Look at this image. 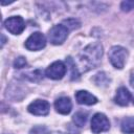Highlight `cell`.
I'll list each match as a JSON object with an SVG mask.
<instances>
[{
	"label": "cell",
	"mask_w": 134,
	"mask_h": 134,
	"mask_svg": "<svg viewBox=\"0 0 134 134\" xmlns=\"http://www.w3.org/2000/svg\"><path fill=\"white\" fill-rule=\"evenodd\" d=\"M103 57V46L100 43H92L86 46L79 55V64L82 71H88L100 64Z\"/></svg>",
	"instance_id": "6da1fadb"
},
{
	"label": "cell",
	"mask_w": 134,
	"mask_h": 134,
	"mask_svg": "<svg viewBox=\"0 0 134 134\" xmlns=\"http://www.w3.org/2000/svg\"><path fill=\"white\" fill-rule=\"evenodd\" d=\"M127 58H128V51L126 48H124L121 46L111 47V49L109 51V60L115 68L121 69L125 66Z\"/></svg>",
	"instance_id": "7a4b0ae2"
},
{
	"label": "cell",
	"mask_w": 134,
	"mask_h": 134,
	"mask_svg": "<svg viewBox=\"0 0 134 134\" xmlns=\"http://www.w3.org/2000/svg\"><path fill=\"white\" fill-rule=\"evenodd\" d=\"M68 32L69 30L63 24H58L50 28L48 32V39L53 45H60L63 42H65L68 36Z\"/></svg>",
	"instance_id": "3957f363"
},
{
	"label": "cell",
	"mask_w": 134,
	"mask_h": 134,
	"mask_svg": "<svg viewBox=\"0 0 134 134\" xmlns=\"http://www.w3.org/2000/svg\"><path fill=\"white\" fill-rule=\"evenodd\" d=\"M110 128V121L103 113H96L91 119V131L94 134H98L108 131Z\"/></svg>",
	"instance_id": "277c9868"
},
{
	"label": "cell",
	"mask_w": 134,
	"mask_h": 134,
	"mask_svg": "<svg viewBox=\"0 0 134 134\" xmlns=\"http://www.w3.org/2000/svg\"><path fill=\"white\" fill-rule=\"evenodd\" d=\"M45 45H46L45 36L42 32H39V31L31 34L28 37V39L25 41V47L28 50H31V51L40 50V49L44 48Z\"/></svg>",
	"instance_id": "5b68a950"
},
{
	"label": "cell",
	"mask_w": 134,
	"mask_h": 134,
	"mask_svg": "<svg viewBox=\"0 0 134 134\" xmlns=\"http://www.w3.org/2000/svg\"><path fill=\"white\" fill-rule=\"evenodd\" d=\"M5 28L13 35H20L25 29V22L20 16H14L5 20Z\"/></svg>",
	"instance_id": "8992f818"
},
{
	"label": "cell",
	"mask_w": 134,
	"mask_h": 134,
	"mask_svg": "<svg viewBox=\"0 0 134 134\" xmlns=\"http://www.w3.org/2000/svg\"><path fill=\"white\" fill-rule=\"evenodd\" d=\"M66 71V65L62 61H55L46 69L45 74L51 80H61L65 75Z\"/></svg>",
	"instance_id": "52a82bcc"
},
{
	"label": "cell",
	"mask_w": 134,
	"mask_h": 134,
	"mask_svg": "<svg viewBox=\"0 0 134 134\" xmlns=\"http://www.w3.org/2000/svg\"><path fill=\"white\" fill-rule=\"evenodd\" d=\"M49 103L44 99H36L30 103L27 107L28 112L34 115H47L49 113Z\"/></svg>",
	"instance_id": "ba28073f"
},
{
	"label": "cell",
	"mask_w": 134,
	"mask_h": 134,
	"mask_svg": "<svg viewBox=\"0 0 134 134\" xmlns=\"http://www.w3.org/2000/svg\"><path fill=\"white\" fill-rule=\"evenodd\" d=\"M54 108L57 112H59L60 114H63V115L69 114L72 109V104H71L70 98L67 96H62L58 98L54 102Z\"/></svg>",
	"instance_id": "9c48e42d"
},
{
	"label": "cell",
	"mask_w": 134,
	"mask_h": 134,
	"mask_svg": "<svg viewBox=\"0 0 134 134\" xmlns=\"http://www.w3.org/2000/svg\"><path fill=\"white\" fill-rule=\"evenodd\" d=\"M75 99L81 105H94L97 103V98L86 90H80L75 93Z\"/></svg>",
	"instance_id": "30bf717a"
},
{
	"label": "cell",
	"mask_w": 134,
	"mask_h": 134,
	"mask_svg": "<svg viewBox=\"0 0 134 134\" xmlns=\"http://www.w3.org/2000/svg\"><path fill=\"white\" fill-rule=\"evenodd\" d=\"M131 98H132V95L129 92V90L126 87H120L116 91V95H115L114 100L119 106H128Z\"/></svg>",
	"instance_id": "8fae6325"
},
{
	"label": "cell",
	"mask_w": 134,
	"mask_h": 134,
	"mask_svg": "<svg viewBox=\"0 0 134 134\" xmlns=\"http://www.w3.org/2000/svg\"><path fill=\"white\" fill-rule=\"evenodd\" d=\"M121 131L126 134L134 133V117H126L121 121Z\"/></svg>",
	"instance_id": "7c38bea8"
},
{
	"label": "cell",
	"mask_w": 134,
	"mask_h": 134,
	"mask_svg": "<svg viewBox=\"0 0 134 134\" xmlns=\"http://www.w3.org/2000/svg\"><path fill=\"white\" fill-rule=\"evenodd\" d=\"M61 24H63L68 30H72V29L79 28L80 25H81L80 21H79L77 19H75V18H68V19H65V20H63V22H62Z\"/></svg>",
	"instance_id": "4fadbf2b"
},
{
	"label": "cell",
	"mask_w": 134,
	"mask_h": 134,
	"mask_svg": "<svg viewBox=\"0 0 134 134\" xmlns=\"http://www.w3.org/2000/svg\"><path fill=\"white\" fill-rule=\"evenodd\" d=\"M87 120V113L84 111H79L73 115V121L77 127H83Z\"/></svg>",
	"instance_id": "5bb4252c"
},
{
	"label": "cell",
	"mask_w": 134,
	"mask_h": 134,
	"mask_svg": "<svg viewBox=\"0 0 134 134\" xmlns=\"http://www.w3.org/2000/svg\"><path fill=\"white\" fill-rule=\"evenodd\" d=\"M94 82L96 83V85L98 86H107L108 83H109V79L107 77V75L104 73V72H100V73H97L94 77Z\"/></svg>",
	"instance_id": "9a60e30c"
},
{
	"label": "cell",
	"mask_w": 134,
	"mask_h": 134,
	"mask_svg": "<svg viewBox=\"0 0 134 134\" xmlns=\"http://www.w3.org/2000/svg\"><path fill=\"white\" fill-rule=\"evenodd\" d=\"M29 134H49V131L44 126H36L30 130Z\"/></svg>",
	"instance_id": "2e32d148"
},
{
	"label": "cell",
	"mask_w": 134,
	"mask_h": 134,
	"mask_svg": "<svg viewBox=\"0 0 134 134\" xmlns=\"http://www.w3.org/2000/svg\"><path fill=\"white\" fill-rule=\"evenodd\" d=\"M26 64H27V62H26L25 58H23V57L17 58V59L15 60V62H14L15 68H23V67L26 66Z\"/></svg>",
	"instance_id": "e0dca14e"
},
{
	"label": "cell",
	"mask_w": 134,
	"mask_h": 134,
	"mask_svg": "<svg viewBox=\"0 0 134 134\" xmlns=\"http://www.w3.org/2000/svg\"><path fill=\"white\" fill-rule=\"evenodd\" d=\"M120 8L124 12H129L134 8V1H124L120 4Z\"/></svg>",
	"instance_id": "ac0fdd59"
},
{
	"label": "cell",
	"mask_w": 134,
	"mask_h": 134,
	"mask_svg": "<svg viewBox=\"0 0 134 134\" xmlns=\"http://www.w3.org/2000/svg\"><path fill=\"white\" fill-rule=\"evenodd\" d=\"M130 83H131V85L134 87V73L131 75V79H130Z\"/></svg>",
	"instance_id": "d6986e66"
},
{
	"label": "cell",
	"mask_w": 134,
	"mask_h": 134,
	"mask_svg": "<svg viewBox=\"0 0 134 134\" xmlns=\"http://www.w3.org/2000/svg\"><path fill=\"white\" fill-rule=\"evenodd\" d=\"M5 43V38H4V36L2 35V46H3V44Z\"/></svg>",
	"instance_id": "ffe728a7"
},
{
	"label": "cell",
	"mask_w": 134,
	"mask_h": 134,
	"mask_svg": "<svg viewBox=\"0 0 134 134\" xmlns=\"http://www.w3.org/2000/svg\"><path fill=\"white\" fill-rule=\"evenodd\" d=\"M59 134H65V133H59Z\"/></svg>",
	"instance_id": "44dd1931"
}]
</instances>
